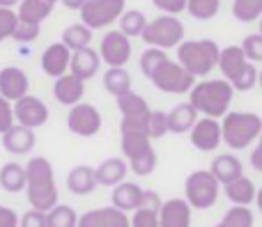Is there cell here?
I'll return each mask as SVG.
<instances>
[{"label":"cell","mask_w":262,"mask_h":227,"mask_svg":"<svg viewBox=\"0 0 262 227\" xmlns=\"http://www.w3.org/2000/svg\"><path fill=\"white\" fill-rule=\"evenodd\" d=\"M26 195L32 209L37 211H51L58 202V186H55L53 165L44 156H32L26 165Z\"/></svg>","instance_id":"6da1fadb"},{"label":"cell","mask_w":262,"mask_h":227,"mask_svg":"<svg viewBox=\"0 0 262 227\" xmlns=\"http://www.w3.org/2000/svg\"><path fill=\"white\" fill-rule=\"evenodd\" d=\"M232 96H235V90H232V85L226 78L223 81H200L191 87L189 104L198 113H203L205 117L219 119L230 113Z\"/></svg>","instance_id":"7a4b0ae2"},{"label":"cell","mask_w":262,"mask_h":227,"mask_svg":"<svg viewBox=\"0 0 262 227\" xmlns=\"http://www.w3.org/2000/svg\"><path fill=\"white\" fill-rule=\"evenodd\" d=\"M223 142L230 149L242 152L249 149L253 142H258L262 133V117L258 113H244V110H235L228 113L221 122Z\"/></svg>","instance_id":"3957f363"},{"label":"cell","mask_w":262,"mask_h":227,"mask_svg":"<svg viewBox=\"0 0 262 227\" xmlns=\"http://www.w3.org/2000/svg\"><path fill=\"white\" fill-rule=\"evenodd\" d=\"M219 55H221V48L214 39L182 41L177 46V62L193 78L209 76V71L214 67H219Z\"/></svg>","instance_id":"277c9868"},{"label":"cell","mask_w":262,"mask_h":227,"mask_svg":"<svg viewBox=\"0 0 262 227\" xmlns=\"http://www.w3.org/2000/svg\"><path fill=\"white\" fill-rule=\"evenodd\" d=\"M122 154L127 159L129 170L138 177H147L157 168V152H154L147 133L122 131Z\"/></svg>","instance_id":"5b68a950"},{"label":"cell","mask_w":262,"mask_h":227,"mask_svg":"<svg viewBox=\"0 0 262 227\" xmlns=\"http://www.w3.org/2000/svg\"><path fill=\"white\" fill-rule=\"evenodd\" d=\"M221 188L223 186L209 170H195L184 182V200L191 205V209H198V211L212 209L219 200Z\"/></svg>","instance_id":"8992f818"},{"label":"cell","mask_w":262,"mask_h":227,"mask_svg":"<svg viewBox=\"0 0 262 227\" xmlns=\"http://www.w3.org/2000/svg\"><path fill=\"white\" fill-rule=\"evenodd\" d=\"M143 41L152 48H175L184 41V23L177 16H170V14H163V16H157L154 21L147 23L143 32Z\"/></svg>","instance_id":"52a82bcc"},{"label":"cell","mask_w":262,"mask_h":227,"mask_svg":"<svg viewBox=\"0 0 262 227\" xmlns=\"http://www.w3.org/2000/svg\"><path fill=\"white\" fill-rule=\"evenodd\" d=\"M149 81H152V85L157 90L166 92V94H189L191 87L198 83L180 62H172V60H166L149 76Z\"/></svg>","instance_id":"ba28073f"},{"label":"cell","mask_w":262,"mask_h":227,"mask_svg":"<svg viewBox=\"0 0 262 227\" xmlns=\"http://www.w3.org/2000/svg\"><path fill=\"white\" fill-rule=\"evenodd\" d=\"M115 101H118V108H120V113H122L120 131L147 133V122H149V115H152V108L147 106V101L140 94H136L134 90L118 96Z\"/></svg>","instance_id":"9c48e42d"},{"label":"cell","mask_w":262,"mask_h":227,"mask_svg":"<svg viewBox=\"0 0 262 227\" xmlns=\"http://www.w3.org/2000/svg\"><path fill=\"white\" fill-rule=\"evenodd\" d=\"M127 0H88L81 9V23H85L90 30L113 26L124 14Z\"/></svg>","instance_id":"30bf717a"},{"label":"cell","mask_w":262,"mask_h":227,"mask_svg":"<svg viewBox=\"0 0 262 227\" xmlns=\"http://www.w3.org/2000/svg\"><path fill=\"white\" fill-rule=\"evenodd\" d=\"M101 113L97 110V106L92 104H81L72 106L67 115V129L74 133V136H81V138H92L101 131Z\"/></svg>","instance_id":"8fae6325"},{"label":"cell","mask_w":262,"mask_h":227,"mask_svg":"<svg viewBox=\"0 0 262 227\" xmlns=\"http://www.w3.org/2000/svg\"><path fill=\"white\" fill-rule=\"evenodd\" d=\"M99 58L108 67H124L131 60V39L120 30H108L99 44Z\"/></svg>","instance_id":"7c38bea8"},{"label":"cell","mask_w":262,"mask_h":227,"mask_svg":"<svg viewBox=\"0 0 262 227\" xmlns=\"http://www.w3.org/2000/svg\"><path fill=\"white\" fill-rule=\"evenodd\" d=\"M14 117H16V124L28 129H39L49 122V106L39 99V96L26 94L23 99H18L14 104Z\"/></svg>","instance_id":"4fadbf2b"},{"label":"cell","mask_w":262,"mask_h":227,"mask_svg":"<svg viewBox=\"0 0 262 227\" xmlns=\"http://www.w3.org/2000/svg\"><path fill=\"white\" fill-rule=\"evenodd\" d=\"M191 145L200 152H216V147L223 142V133H221V122L214 117H203L193 124L191 129Z\"/></svg>","instance_id":"5bb4252c"},{"label":"cell","mask_w":262,"mask_h":227,"mask_svg":"<svg viewBox=\"0 0 262 227\" xmlns=\"http://www.w3.org/2000/svg\"><path fill=\"white\" fill-rule=\"evenodd\" d=\"M30 90V78L23 69L18 67H5L0 69V96L12 104H16L18 99L28 94Z\"/></svg>","instance_id":"9a60e30c"},{"label":"cell","mask_w":262,"mask_h":227,"mask_svg":"<svg viewBox=\"0 0 262 227\" xmlns=\"http://www.w3.org/2000/svg\"><path fill=\"white\" fill-rule=\"evenodd\" d=\"M78 227H131V218L115 207H99L78 216Z\"/></svg>","instance_id":"2e32d148"},{"label":"cell","mask_w":262,"mask_h":227,"mask_svg":"<svg viewBox=\"0 0 262 227\" xmlns=\"http://www.w3.org/2000/svg\"><path fill=\"white\" fill-rule=\"evenodd\" d=\"M69 62H72V51H69L62 41L46 46L44 53H41V60H39L41 71L51 78H60V76H64V73H69Z\"/></svg>","instance_id":"e0dca14e"},{"label":"cell","mask_w":262,"mask_h":227,"mask_svg":"<svg viewBox=\"0 0 262 227\" xmlns=\"http://www.w3.org/2000/svg\"><path fill=\"white\" fill-rule=\"evenodd\" d=\"M161 227H191V205L184 197H170L159 209Z\"/></svg>","instance_id":"ac0fdd59"},{"label":"cell","mask_w":262,"mask_h":227,"mask_svg":"<svg viewBox=\"0 0 262 227\" xmlns=\"http://www.w3.org/2000/svg\"><path fill=\"white\" fill-rule=\"evenodd\" d=\"M0 142L3 147L9 152V154H16V156H23V154H30L37 145V138H35V131L28 127H21V124H14L9 131H5L0 136Z\"/></svg>","instance_id":"d6986e66"},{"label":"cell","mask_w":262,"mask_h":227,"mask_svg":"<svg viewBox=\"0 0 262 227\" xmlns=\"http://www.w3.org/2000/svg\"><path fill=\"white\" fill-rule=\"evenodd\" d=\"M83 94H85V83L81 81V78H76L74 73H64V76L55 78L53 83V96L58 104L62 106H76L81 104Z\"/></svg>","instance_id":"ffe728a7"},{"label":"cell","mask_w":262,"mask_h":227,"mask_svg":"<svg viewBox=\"0 0 262 227\" xmlns=\"http://www.w3.org/2000/svg\"><path fill=\"white\" fill-rule=\"evenodd\" d=\"M99 64L101 58L95 48H81V51H74L72 53V62H69V73H74L76 78H81L83 83L90 81L92 76H97L99 71Z\"/></svg>","instance_id":"44dd1931"},{"label":"cell","mask_w":262,"mask_h":227,"mask_svg":"<svg viewBox=\"0 0 262 227\" xmlns=\"http://www.w3.org/2000/svg\"><path fill=\"white\" fill-rule=\"evenodd\" d=\"M143 195H145V188H140L138 184L122 182V184H118V186L113 188V193H111V200H113L115 209L129 214V211L140 209V205H143Z\"/></svg>","instance_id":"7402d4cb"},{"label":"cell","mask_w":262,"mask_h":227,"mask_svg":"<svg viewBox=\"0 0 262 227\" xmlns=\"http://www.w3.org/2000/svg\"><path fill=\"white\" fill-rule=\"evenodd\" d=\"M209 172L219 179L221 186H226V184L244 177V165H242V161L235 154H219L212 161V165H209Z\"/></svg>","instance_id":"603a6c76"},{"label":"cell","mask_w":262,"mask_h":227,"mask_svg":"<svg viewBox=\"0 0 262 227\" xmlns=\"http://www.w3.org/2000/svg\"><path fill=\"white\" fill-rule=\"evenodd\" d=\"M129 172V165L124 159H106L104 163H99V168H95V174H97V184L99 186H108V188H115L118 184L124 182Z\"/></svg>","instance_id":"cb8c5ba5"},{"label":"cell","mask_w":262,"mask_h":227,"mask_svg":"<svg viewBox=\"0 0 262 227\" xmlns=\"http://www.w3.org/2000/svg\"><path fill=\"white\" fill-rule=\"evenodd\" d=\"M97 186H99V184H97L95 168H90V165H76V168L69 170V174H67L69 193H74V195H78V197L90 195Z\"/></svg>","instance_id":"d4e9b609"},{"label":"cell","mask_w":262,"mask_h":227,"mask_svg":"<svg viewBox=\"0 0 262 227\" xmlns=\"http://www.w3.org/2000/svg\"><path fill=\"white\" fill-rule=\"evenodd\" d=\"M195 122H198V110L189 101H182L168 113V133H189Z\"/></svg>","instance_id":"484cf974"},{"label":"cell","mask_w":262,"mask_h":227,"mask_svg":"<svg viewBox=\"0 0 262 227\" xmlns=\"http://www.w3.org/2000/svg\"><path fill=\"white\" fill-rule=\"evenodd\" d=\"M246 64H249V60H246L242 46H226V48H221V55H219V69H221V73H223L226 81H232Z\"/></svg>","instance_id":"4316f807"},{"label":"cell","mask_w":262,"mask_h":227,"mask_svg":"<svg viewBox=\"0 0 262 227\" xmlns=\"http://www.w3.org/2000/svg\"><path fill=\"white\" fill-rule=\"evenodd\" d=\"M223 193H226V197L232 202V207H251V202L255 200L258 188L253 186V182H251L249 177H239V179H235V182L226 184Z\"/></svg>","instance_id":"83f0119b"},{"label":"cell","mask_w":262,"mask_h":227,"mask_svg":"<svg viewBox=\"0 0 262 227\" xmlns=\"http://www.w3.org/2000/svg\"><path fill=\"white\" fill-rule=\"evenodd\" d=\"M51 12H53V3H49V0H21V5L16 9V16L23 23L39 26L44 18L51 16Z\"/></svg>","instance_id":"f1b7e54d"},{"label":"cell","mask_w":262,"mask_h":227,"mask_svg":"<svg viewBox=\"0 0 262 227\" xmlns=\"http://www.w3.org/2000/svg\"><path fill=\"white\" fill-rule=\"evenodd\" d=\"M26 182H28V174H26V165L21 163H5L0 168V188L7 193H21L26 191Z\"/></svg>","instance_id":"f546056e"},{"label":"cell","mask_w":262,"mask_h":227,"mask_svg":"<svg viewBox=\"0 0 262 227\" xmlns=\"http://www.w3.org/2000/svg\"><path fill=\"white\" fill-rule=\"evenodd\" d=\"M104 87L115 99L131 92V76L124 67H108L104 73Z\"/></svg>","instance_id":"4dcf8cb0"},{"label":"cell","mask_w":262,"mask_h":227,"mask_svg":"<svg viewBox=\"0 0 262 227\" xmlns=\"http://www.w3.org/2000/svg\"><path fill=\"white\" fill-rule=\"evenodd\" d=\"M62 44L67 46L72 53L74 51L88 48V46L92 44V30L85 23H72V26H67L62 32Z\"/></svg>","instance_id":"1f68e13d"},{"label":"cell","mask_w":262,"mask_h":227,"mask_svg":"<svg viewBox=\"0 0 262 227\" xmlns=\"http://www.w3.org/2000/svg\"><path fill=\"white\" fill-rule=\"evenodd\" d=\"M147 23H149L147 16H145L140 9H124V14L120 16V28L118 30L122 32V35H127L129 39H134V37H143Z\"/></svg>","instance_id":"d6a6232c"},{"label":"cell","mask_w":262,"mask_h":227,"mask_svg":"<svg viewBox=\"0 0 262 227\" xmlns=\"http://www.w3.org/2000/svg\"><path fill=\"white\" fill-rule=\"evenodd\" d=\"M232 16L242 23L260 21L262 0H232Z\"/></svg>","instance_id":"836d02e7"},{"label":"cell","mask_w":262,"mask_h":227,"mask_svg":"<svg viewBox=\"0 0 262 227\" xmlns=\"http://www.w3.org/2000/svg\"><path fill=\"white\" fill-rule=\"evenodd\" d=\"M186 12L195 21H212L221 12V0H189L186 3Z\"/></svg>","instance_id":"e575fe53"},{"label":"cell","mask_w":262,"mask_h":227,"mask_svg":"<svg viewBox=\"0 0 262 227\" xmlns=\"http://www.w3.org/2000/svg\"><path fill=\"white\" fill-rule=\"evenodd\" d=\"M46 216L49 227H78V214L69 205H55L51 211H46Z\"/></svg>","instance_id":"d590c367"},{"label":"cell","mask_w":262,"mask_h":227,"mask_svg":"<svg viewBox=\"0 0 262 227\" xmlns=\"http://www.w3.org/2000/svg\"><path fill=\"white\" fill-rule=\"evenodd\" d=\"M166 60H170V58H168L166 51H161V48H152V46H147V48L143 51V55H140V71H143L145 76L149 78L159 67H161L163 62H166Z\"/></svg>","instance_id":"8d00e7d4"},{"label":"cell","mask_w":262,"mask_h":227,"mask_svg":"<svg viewBox=\"0 0 262 227\" xmlns=\"http://www.w3.org/2000/svg\"><path fill=\"white\" fill-rule=\"evenodd\" d=\"M258 71L260 69L255 67L253 62H249L235 78H232V81H228V83L232 85V90L235 92H249V90H253V87L258 85Z\"/></svg>","instance_id":"74e56055"},{"label":"cell","mask_w":262,"mask_h":227,"mask_svg":"<svg viewBox=\"0 0 262 227\" xmlns=\"http://www.w3.org/2000/svg\"><path fill=\"white\" fill-rule=\"evenodd\" d=\"M223 227H253V211L249 207H232L221 218Z\"/></svg>","instance_id":"f35d334b"},{"label":"cell","mask_w":262,"mask_h":227,"mask_svg":"<svg viewBox=\"0 0 262 227\" xmlns=\"http://www.w3.org/2000/svg\"><path fill=\"white\" fill-rule=\"evenodd\" d=\"M168 133V113L163 110H152L149 115V122H147V136L149 140H159Z\"/></svg>","instance_id":"ab89813d"},{"label":"cell","mask_w":262,"mask_h":227,"mask_svg":"<svg viewBox=\"0 0 262 227\" xmlns=\"http://www.w3.org/2000/svg\"><path fill=\"white\" fill-rule=\"evenodd\" d=\"M242 51H244L246 60L249 62H262V35L260 32H253V35H246L244 41H242Z\"/></svg>","instance_id":"60d3db41"},{"label":"cell","mask_w":262,"mask_h":227,"mask_svg":"<svg viewBox=\"0 0 262 227\" xmlns=\"http://www.w3.org/2000/svg\"><path fill=\"white\" fill-rule=\"evenodd\" d=\"M131 227H161V223H159V211L145 209V207L136 209L134 216H131Z\"/></svg>","instance_id":"b9f144b4"},{"label":"cell","mask_w":262,"mask_h":227,"mask_svg":"<svg viewBox=\"0 0 262 227\" xmlns=\"http://www.w3.org/2000/svg\"><path fill=\"white\" fill-rule=\"evenodd\" d=\"M37 37H39V26H35V23L18 21L16 28H14V32H12V39L18 41V44H32Z\"/></svg>","instance_id":"7bdbcfd3"},{"label":"cell","mask_w":262,"mask_h":227,"mask_svg":"<svg viewBox=\"0 0 262 227\" xmlns=\"http://www.w3.org/2000/svg\"><path fill=\"white\" fill-rule=\"evenodd\" d=\"M16 23H18V16H16V12H14V9L0 7V41H5L7 37H12Z\"/></svg>","instance_id":"ee69618b"},{"label":"cell","mask_w":262,"mask_h":227,"mask_svg":"<svg viewBox=\"0 0 262 227\" xmlns=\"http://www.w3.org/2000/svg\"><path fill=\"white\" fill-rule=\"evenodd\" d=\"M18 227H49V216L46 211L30 209L23 216H18Z\"/></svg>","instance_id":"f6af8a7d"},{"label":"cell","mask_w":262,"mask_h":227,"mask_svg":"<svg viewBox=\"0 0 262 227\" xmlns=\"http://www.w3.org/2000/svg\"><path fill=\"white\" fill-rule=\"evenodd\" d=\"M14 124H16V117H14V104L0 96V136H3L5 131H9Z\"/></svg>","instance_id":"bcb514c9"},{"label":"cell","mask_w":262,"mask_h":227,"mask_svg":"<svg viewBox=\"0 0 262 227\" xmlns=\"http://www.w3.org/2000/svg\"><path fill=\"white\" fill-rule=\"evenodd\" d=\"M186 3L189 0H152L154 7L161 9L163 14H170V16H180L182 12H186Z\"/></svg>","instance_id":"7dc6e473"},{"label":"cell","mask_w":262,"mask_h":227,"mask_svg":"<svg viewBox=\"0 0 262 227\" xmlns=\"http://www.w3.org/2000/svg\"><path fill=\"white\" fill-rule=\"evenodd\" d=\"M0 227H18V214L5 205H0Z\"/></svg>","instance_id":"c3c4849f"},{"label":"cell","mask_w":262,"mask_h":227,"mask_svg":"<svg viewBox=\"0 0 262 227\" xmlns=\"http://www.w3.org/2000/svg\"><path fill=\"white\" fill-rule=\"evenodd\" d=\"M251 165H253V170H258V172H262V133L258 138V142H255L253 152H251Z\"/></svg>","instance_id":"681fc988"},{"label":"cell","mask_w":262,"mask_h":227,"mask_svg":"<svg viewBox=\"0 0 262 227\" xmlns=\"http://www.w3.org/2000/svg\"><path fill=\"white\" fill-rule=\"evenodd\" d=\"M60 3H62L67 9H78V12H81L83 5H85L88 0H60Z\"/></svg>","instance_id":"f907efd6"},{"label":"cell","mask_w":262,"mask_h":227,"mask_svg":"<svg viewBox=\"0 0 262 227\" xmlns=\"http://www.w3.org/2000/svg\"><path fill=\"white\" fill-rule=\"evenodd\" d=\"M18 5H21V0H0V7H5V9L18 7Z\"/></svg>","instance_id":"816d5d0a"},{"label":"cell","mask_w":262,"mask_h":227,"mask_svg":"<svg viewBox=\"0 0 262 227\" xmlns=\"http://www.w3.org/2000/svg\"><path fill=\"white\" fill-rule=\"evenodd\" d=\"M255 205H258V209L262 214V188H258V193H255Z\"/></svg>","instance_id":"f5cc1de1"},{"label":"cell","mask_w":262,"mask_h":227,"mask_svg":"<svg viewBox=\"0 0 262 227\" xmlns=\"http://www.w3.org/2000/svg\"><path fill=\"white\" fill-rule=\"evenodd\" d=\"M258 85H260V90H262V69L258 71Z\"/></svg>","instance_id":"db71d44e"},{"label":"cell","mask_w":262,"mask_h":227,"mask_svg":"<svg viewBox=\"0 0 262 227\" xmlns=\"http://www.w3.org/2000/svg\"><path fill=\"white\" fill-rule=\"evenodd\" d=\"M260 35H262V16H260Z\"/></svg>","instance_id":"11a10c76"},{"label":"cell","mask_w":262,"mask_h":227,"mask_svg":"<svg viewBox=\"0 0 262 227\" xmlns=\"http://www.w3.org/2000/svg\"><path fill=\"white\" fill-rule=\"evenodd\" d=\"M214 227H223V225H221V223H216V225H214Z\"/></svg>","instance_id":"9f6ffc18"},{"label":"cell","mask_w":262,"mask_h":227,"mask_svg":"<svg viewBox=\"0 0 262 227\" xmlns=\"http://www.w3.org/2000/svg\"><path fill=\"white\" fill-rule=\"evenodd\" d=\"M49 3H53V5H55V3H58V0H49Z\"/></svg>","instance_id":"6f0895ef"}]
</instances>
